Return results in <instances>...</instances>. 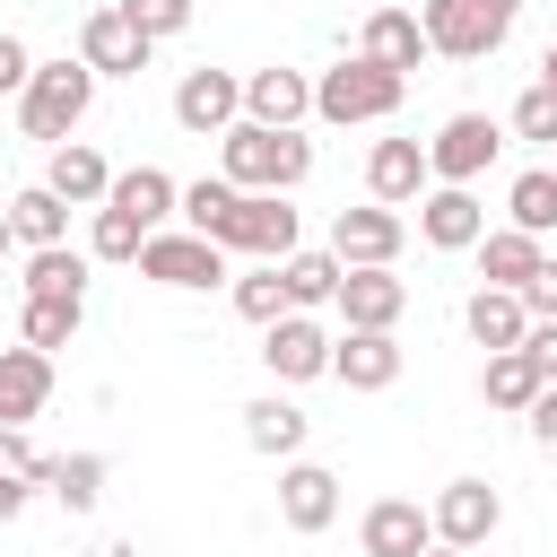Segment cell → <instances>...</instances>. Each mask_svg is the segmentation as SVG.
Masks as SVG:
<instances>
[{"label":"cell","mask_w":557,"mask_h":557,"mask_svg":"<svg viewBox=\"0 0 557 557\" xmlns=\"http://www.w3.org/2000/svg\"><path fill=\"white\" fill-rule=\"evenodd\" d=\"M218 174L235 191H296L313 174V139L296 131H261V122H226L218 131Z\"/></svg>","instance_id":"obj_1"},{"label":"cell","mask_w":557,"mask_h":557,"mask_svg":"<svg viewBox=\"0 0 557 557\" xmlns=\"http://www.w3.org/2000/svg\"><path fill=\"white\" fill-rule=\"evenodd\" d=\"M87 96H96V70L87 61H35V78H26V96H17V122H26V139H70L78 122H87Z\"/></svg>","instance_id":"obj_2"},{"label":"cell","mask_w":557,"mask_h":557,"mask_svg":"<svg viewBox=\"0 0 557 557\" xmlns=\"http://www.w3.org/2000/svg\"><path fill=\"white\" fill-rule=\"evenodd\" d=\"M400 87H409V78H392V70H374V61H339V70L313 78V113H322V122H383V113L400 104Z\"/></svg>","instance_id":"obj_3"},{"label":"cell","mask_w":557,"mask_h":557,"mask_svg":"<svg viewBox=\"0 0 557 557\" xmlns=\"http://www.w3.org/2000/svg\"><path fill=\"white\" fill-rule=\"evenodd\" d=\"M218 252H261V261H287L296 252V209L287 191H244L218 226Z\"/></svg>","instance_id":"obj_4"},{"label":"cell","mask_w":557,"mask_h":557,"mask_svg":"<svg viewBox=\"0 0 557 557\" xmlns=\"http://www.w3.org/2000/svg\"><path fill=\"white\" fill-rule=\"evenodd\" d=\"M496 148H505V131H496L487 113H453V122H444V131L426 139V174H435V183H461V191H470V183H479V174L496 165Z\"/></svg>","instance_id":"obj_5"},{"label":"cell","mask_w":557,"mask_h":557,"mask_svg":"<svg viewBox=\"0 0 557 557\" xmlns=\"http://www.w3.org/2000/svg\"><path fill=\"white\" fill-rule=\"evenodd\" d=\"M400 244H409V226H400V209H383V200L331 218V261H339V270H392Z\"/></svg>","instance_id":"obj_6"},{"label":"cell","mask_w":557,"mask_h":557,"mask_svg":"<svg viewBox=\"0 0 557 557\" xmlns=\"http://www.w3.org/2000/svg\"><path fill=\"white\" fill-rule=\"evenodd\" d=\"M148 52H157V44H148L122 9H87V17H78V61H87L96 78H139Z\"/></svg>","instance_id":"obj_7"},{"label":"cell","mask_w":557,"mask_h":557,"mask_svg":"<svg viewBox=\"0 0 557 557\" xmlns=\"http://www.w3.org/2000/svg\"><path fill=\"white\" fill-rule=\"evenodd\" d=\"M139 278H157V287H218L226 252L209 235H148L139 244Z\"/></svg>","instance_id":"obj_8"},{"label":"cell","mask_w":557,"mask_h":557,"mask_svg":"<svg viewBox=\"0 0 557 557\" xmlns=\"http://www.w3.org/2000/svg\"><path fill=\"white\" fill-rule=\"evenodd\" d=\"M426 522H435V548H479V540L505 522V505H496L487 479H453V487L426 505Z\"/></svg>","instance_id":"obj_9"},{"label":"cell","mask_w":557,"mask_h":557,"mask_svg":"<svg viewBox=\"0 0 557 557\" xmlns=\"http://www.w3.org/2000/svg\"><path fill=\"white\" fill-rule=\"evenodd\" d=\"M174 122L200 131V139H218L226 122H244V78H235V70H183V87H174Z\"/></svg>","instance_id":"obj_10"},{"label":"cell","mask_w":557,"mask_h":557,"mask_svg":"<svg viewBox=\"0 0 557 557\" xmlns=\"http://www.w3.org/2000/svg\"><path fill=\"white\" fill-rule=\"evenodd\" d=\"M418 35H426V52H444V61H479V52L505 44V26L479 17L470 0H426V9H418Z\"/></svg>","instance_id":"obj_11"},{"label":"cell","mask_w":557,"mask_h":557,"mask_svg":"<svg viewBox=\"0 0 557 557\" xmlns=\"http://www.w3.org/2000/svg\"><path fill=\"white\" fill-rule=\"evenodd\" d=\"M357 548H366V557H426V548H435V522H426V505H409V496H374L366 522H357Z\"/></svg>","instance_id":"obj_12"},{"label":"cell","mask_w":557,"mask_h":557,"mask_svg":"<svg viewBox=\"0 0 557 557\" xmlns=\"http://www.w3.org/2000/svg\"><path fill=\"white\" fill-rule=\"evenodd\" d=\"M261 366H270L278 383H313V374H331V331L305 322V313H278L270 339H261Z\"/></svg>","instance_id":"obj_13"},{"label":"cell","mask_w":557,"mask_h":557,"mask_svg":"<svg viewBox=\"0 0 557 557\" xmlns=\"http://www.w3.org/2000/svg\"><path fill=\"white\" fill-rule=\"evenodd\" d=\"M418 235H426L435 252H470V244L487 235V209H479V191H461V183H435V191L418 200Z\"/></svg>","instance_id":"obj_14"},{"label":"cell","mask_w":557,"mask_h":557,"mask_svg":"<svg viewBox=\"0 0 557 557\" xmlns=\"http://www.w3.org/2000/svg\"><path fill=\"white\" fill-rule=\"evenodd\" d=\"M357 61H374V70H392V78H409V70L426 61V35H418V17H409L400 0H392V9H366Z\"/></svg>","instance_id":"obj_15"},{"label":"cell","mask_w":557,"mask_h":557,"mask_svg":"<svg viewBox=\"0 0 557 557\" xmlns=\"http://www.w3.org/2000/svg\"><path fill=\"white\" fill-rule=\"evenodd\" d=\"M305 113H313V78H305V70H252V78H244V122L296 131Z\"/></svg>","instance_id":"obj_16"},{"label":"cell","mask_w":557,"mask_h":557,"mask_svg":"<svg viewBox=\"0 0 557 557\" xmlns=\"http://www.w3.org/2000/svg\"><path fill=\"white\" fill-rule=\"evenodd\" d=\"M426 148L418 139H374V157H366V191L383 200V209H409V200H426Z\"/></svg>","instance_id":"obj_17"},{"label":"cell","mask_w":557,"mask_h":557,"mask_svg":"<svg viewBox=\"0 0 557 557\" xmlns=\"http://www.w3.org/2000/svg\"><path fill=\"white\" fill-rule=\"evenodd\" d=\"M331 374L348 392H392L400 383V339L392 331H348V339H331Z\"/></svg>","instance_id":"obj_18"},{"label":"cell","mask_w":557,"mask_h":557,"mask_svg":"<svg viewBox=\"0 0 557 557\" xmlns=\"http://www.w3.org/2000/svg\"><path fill=\"white\" fill-rule=\"evenodd\" d=\"M331 513H339V479L322 461H287L278 470V522L287 531H331Z\"/></svg>","instance_id":"obj_19"},{"label":"cell","mask_w":557,"mask_h":557,"mask_svg":"<svg viewBox=\"0 0 557 557\" xmlns=\"http://www.w3.org/2000/svg\"><path fill=\"white\" fill-rule=\"evenodd\" d=\"M44 191H52V200H70V209H104L113 165H104L87 139H61V148H52V165H44Z\"/></svg>","instance_id":"obj_20"},{"label":"cell","mask_w":557,"mask_h":557,"mask_svg":"<svg viewBox=\"0 0 557 557\" xmlns=\"http://www.w3.org/2000/svg\"><path fill=\"white\" fill-rule=\"evenodd\" d=\"M331 305L348 313V331H392L400 305H409V287H400L392 270H339V296H331Z\"/></svg>","instance_id":"obj_21"},{"label":"cell","mask_w":557,"mask_h":557,"mask_svg":"<svg viewBox=\"0 0 557 557\" xmlns=\"http://www.w3.org/2000/svg\"><path fill=\"white\" fill-rule=\"evenodd\" d=\"M52 400V357L44 348H0V426H26Z\"/></svg>","instance_id":"obj_22"},{"label":"cell","mask_w":557,"mask_h":557,"mask_svg":"<svg viewBox=\"0 0 557 557\" xmlns=\"http://www.w3.org/2000/svg\"><path fill=\"white\" fill-rule=\"evenodd\" d=\"M174 200H183V183H174L165 165H131V174H113V191H104V209L139 218L148 235H157V218H174Z\"/></svg>","instance_id":"obj_23"},{"label":"cell","mask_w":557,"mask_h":557,"mask_svg":"<svg viewBox=\"0 0 557 557\" xmlns=\"http://www.w3.org/2000/svg\"><path fill=\"white\" fill-rule=\"evenodd\" d=\"M461 322H470V339H479L487 357L522 348V331H531V313H522V296H513V287H479V296L461 305Z\"/></svg>","instance_id":"obj_24"},{"label":"cell","mask_w":557,"mask_h":557,"mask_svg":"<svg viewBox=\"0 0 557 557\" xmlns=\"http://www.w3.org/2000/svg\"><path fill=\"white\" fill-rule=\"evenodd\" d=\"M305 426H313V418H305L296 400H278V392H261V400L244 409V444H252V453H278V461L305 453Z\"/></svg>","instance_id":"obj_25"},{"label":"cell","mask_w":557,"mask_h":557,"mask_svg":"<svg viewBox=\"0 0 557 557\" xmlns=\"http://www.w3.org/2000/svg\"><path fill=\"white\" fill-rule=\"evenodd\" d=\"M470 252H479V270H487V287H513V296H522V278L540 270V244H531L522 226H487V235H479Z\"/></svg>","instance_id":"obj_26"},{"label":"cell","mask_w":557,"mask_h":557,"mask_svg":"<svg viewBox=\"0 0 557 557\" xmlns=\"http://www.w3.org/2000/svg\"><path fill=\"white\" fill-rule=\"evenodd\" d=\"M9 235H17V244H35V252H44V244H61V235H70V200H52L44 183H26V191L9 200Z\"/></svg>","instance_id":"obj_27"},{"label":"cell","mask_w":557,"mask_h":557,"mask_svg":"<svg viewBox=\"0 0 557 557\" xmlns=\"http://www.w3.org/2000/svg\"><path fill=\"white\" fill-rule=\"evenodd\" d=\"M479 392H487V409H531V400L548 392V374H540V366H531L522 348H505V357H487Z\"/></svg>","instance_id":"obj_28"},{"label":"cell","mask_w":557,"mask_h":557,"mask_svg":"<svg viewBox=\"0 0 557 557\" xmlns=\"http://www.w3.org/2000/svg\"><path fill=\"white\" fill-rule=\"evenodd\" d=\"M278 287H287V305H296V313H305V305H331V296H339V261L296 244V252L278 261Z\"/></svg>","instance_id":"obj_29"},{"label":"cell","mask_w":557,"mask_h":557,"mask_svg":"<svg viewBox=\"0 0 557 557\" xmlns=\"http://www.w3.org/2000/svg\"><path fill=\"white\" fill-rule=\"evenodd\" d=\"M505 209H513V226L540 244L548 226H557V174L548 165H531V174H513V191H505Z\"/></svg>","instance_id":"obj_30"},{"label":"cell","mask_w":557,"mask_h":557,"mask_svg":"<svg viewBox=\"0 0 557 557\" xmlns=\"http://www.w3.org/2000/svg\"><path fill=\"white\" fill-rule=\"evenodd\" d=\"M235 200H244V191H235L226 174H200V183L174 200V209H183V235H209V244H218V226H226V209H235Z\"/></svg>","instance_id":"obj_31"},{"label":"cell","mask_w":557,"mask_h":557,"mask_svg":"<svg viewBox=\"0 0 557 557\" xmlns=\"http://www.w3.org/2000/svg\"><path fill=\"white\" fill-rule=\"evenodd\" d=\"M26 296H87V252L44 244V252L26 261Z\"/></svg>","instance_id":"obj_32"},{"label":"cell","mask_w":557,"mask_h":557,"mask_svg":"<svg viewBox=\"0 0 557 557\" xmlns=\"http://www.w3.org/2000/svg\"><path fill=\"white\" fill-rule=\"evenodd\" d=\"M78 313H87V296H26V348H70V331H78Z\"/></svg>","instance_id":"obj_33"},{"label":"cell","mask_w":557,"mask_h":557,"mask_svg":"<svg viewBox=\"0 0 557 557\" xmlns=\"http://www.w3.org/2000/svg\"><path fill=\"white\" fill-rule=\"evenodd\" d=\"M44 487H52L70 513H96V496H104V461H96V453H61V461L44 470Z\"/></svg>","instance_id":"obj_34"},{"label":"cell","mask_w":557,"mask_h":557,"mask_svg":"<svg viewBox=\"0 0 557 557\" xmlns=\"http://www.w3.org/2000/svg\"><path fill=\"white\" fill-rule=\"evenodd\" d=\"M139 244H148V226H139V218L96 209V226H87V261H139Z\"/></svg>","instance_id":"obj_35"},{"label":"cell","mask_w":557,"mask_h":557,"mask_svg":"<svg viewBox=\"0 0 557 557\" xmlns=\"http://www.w3.org/2000/svg\"><path fill=\"white\" fill-rule=\"evenodd\" d=\"M235 313H244V322H261V331H270L278 313H296V305H287V287H278V261H270V270H244V278H235Z\"/></svg>","instance_id":"obj_36"},{"label":"cell","mask_w":557,"mask_h":557,"mask_svg":"<svg viewBox=\"0 0 557 557\" xmlns=\"http://www.w3.org/2000/svg\"><path fill=\"white\" fill-rule=\"evenodd\" d=\"M513 139H540V148H557V87H548V78H531V87L513 96Z\"/></svg>","instance_id":"obj_37"},{"label":"cell","mask_w":557,"mask_h":557,"mask_svg":"<svg viewBox=\"0 0 557 557\" xmlns=\"http://www.w3.org/2000/svg\"><path fill=\"white\" fill-rule=\"evenodd\" d=\"M113 9H122L148 44H165V35H183V26H191V0H113Z\"/></svg>","instance_id":"obj_38"},{"label":"cell","mask_w":557,"mask_h":557,"mask_svg":"<svg viewBox=\"0 0 557 557\" xmlns=\"http://www.w3.org/2000/svg\"><path fill=\"white\" fill-rule=\"evenodd\" d=\"M522 313H531V322H557V261H548V252H540V270L522 278Z\"/></svg>","instance_id":"obj_39"},{"label":"cell","mask_w":557,"mask_h":557,"mask_svg":"<svg viewBox=\"0 0 557 557\" xmlns=\"http://www.w3.org/2000/svg\"><path fill=\"white\" fill-rule=\"evenodd\" d=\"M26 78H35V52L17 35H0V96H26Z\"/></svg>","instance_id":"obj_40"},{"label":"cell","mask_w":557,"mask_h":557,"mask_svg":"<svg viewBox=\"0 0 557 557\" xmlns=\"http://www.w3.org/2000/svg\"><path fill=\"white\" fill-rule=\"evenodd\" d=\"M522 357H531V366L557 383V322H531V331H522Z\"/></svg>","instance_id":"obj_41"},{"label":"cell","mask_w":557,"mask_h":557,"mask_svg":"<svg viewBox=\"0 0 557 557\" xmlns=\"http://www.w3.org/2000/svg\"><path fill=\"white\" fill-rule=\"evenodd\" d=\"M26 496H35V479H17V470H0V522H17V513H26Z\"/></svg>","instance_id":"obj_42"},{"label":"cell","mask_w":557,"mask_h":557,"mask_svg":"<svg viewBox=\"0 0 557 557\" xmlns=\"http://www.w3.org/2000/svg\"><path fill=\"white\" fill-rule=\"evenodd\" d=\"M522 418H531V435H540V444H557V383H548V392H540Z\"/></svg>","instance_id":"obj_43"},{"label":"cell","mask_w":557,"mask_h":557,"mask_svg":"<svg viewBox=\"0 0 557 557\" xmlns=\"http://www.w3.org/2000/svg\"><path fill=\"white\" fill-rule=\"evenodd\" d=\"M470 9H479V17H496V26H513V9H522V0H470Z\"/></svg>","instance_id":"obj_44"},{"label":"cell","mask_w":557,"mask_h":557,"mask_svg":"<svg viewBox=\"0 0 557 557\" xmlns=\"http://www.w3.org/2000/svg\"><path fill=\"white\" fill-rule=\"evenodd\" d=\"M540 78H548V87H557V44H548V61H540Z\"/></svg>","instance_id":"obj_45"},{"label":"cell","mask_w":557,"mask_h":557,"mask_svg":"<svg viewBox=\"0 0 557 557\" xmlns=\"http://www.w3.org/2000/svg\"><path fill=\"white\" fill-rule=\"evenodd\" d=\"M0 252H9V209H0Z\"/></svg>","instance_id":"obj_46"},{"label":"cell","mask_w":557,"mask_h":557,"mask_svg":"<svg viewBox=\"0 0 557 557\" xmlns=\"http://www.w3.org/2000/svg\"><path fill=\"white\" fill-rule=\"evenodd\" d=\"M426 557H470V548H426Z\"/></svg>","instance_id":"obj_47"},{"label":"cell","mask_w":557,"mask_h":557,"mask_svg":"<svg viewBox=\"0 0 557 557\" xmlns=\"http://www.w3.org/2000/svg\"><path fill=\"white\" fill-rule=\"evenodd\" d=\"M113 557H139V548H113Z\"/></svg>","instance_id":"obj_48"},{"label":"cell","mask_w":557,"mask_h":557,"mask_svg":"<svg viewBox=\"0 0 557 557\" xmlns=\"http://www.w3.org/2000/svg\"><path fill=\"white\" fill-rule=\"evenodd\" d=\"M374 9H392V0H374Z\"/></svg>","instance_id":"obj_49"},{"label":"cell","mask_w":557,"mask_h":557,"mask_svg":"<svg viewBox=\"0 0 557 557\" xmlns=\"http://www.w3.org/2000/svg\"><path fill=\"white\" fill-rule=\"evenodd\" d=\"M548 174H557V165H548Z\"/></svg>","instance_id":"obj_50"}]
</instances>
